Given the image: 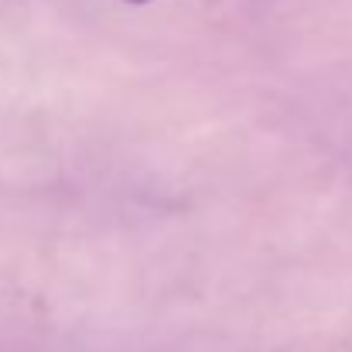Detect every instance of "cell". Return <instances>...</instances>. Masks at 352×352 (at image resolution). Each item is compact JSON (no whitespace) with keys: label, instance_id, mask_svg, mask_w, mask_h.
Wrapping results in <instances>:
<instances>
[{"label":"cell","instance_id":"obj_1","mask_svg":"<svg viewBox=\"0 0 352 352\" xmlns=\"http://www.w3.org/2000/svg\"><path fill=\"white\" fill-rule=\"evenodd\" d=\"M130 3H147V0H130Z\"/></svg>","mask_w":352,"mask_h":352}]
</instances>
